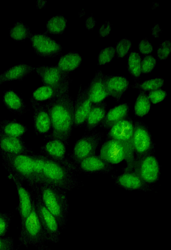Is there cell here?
I'll return each instance as SVG.
<instances>
[{"mask_svg":"<svg viewBox=\"0 0 171 250\" xmlns=\"http://www.w3.org/2000/svg\"><path fill=\"white\" fill-rule=\"evenodd\" d=\"M0 250H18L11 237H0Z\"/></svg>","mask_w":171,"mask_h":250,"instance_id":"42","label":"cell"},{"mask_svg":"<svg viewBox=\"0 0 171 250\" xmlns=\"http://www.w3.org/2000/svg\"><path fill=\"white\" fill-rule=\"evenodd\" d=\"M96 21L92 16H88L85 20V26L88 29H92L95 25Z\"/></svg>","mask_w":171,"mask_h":250,"instance_id":"45","label":"cell"},{"mask_svg":"<svg viewBox=\"0 0 171 250\" xmlns=\"http://www.w3.org/2000/svg\"><path fill=\"white\" fill-rule=\"evenodd\" d=\"M93 105L89 97L86 86L80 87L74 104V127L84 126Z\"/></svg>","mask_w":171,"mask_h":250,"instance_id":"16","label":"cell"},{"mask_svg":"<svg viewBox=\"0 0 171 250\" xmlns=\"http://www.w3.org/2000/svg\"><path fill=\"white\" fill-rule=\"evenodd\" d=\"M46 237L36 211L35 203L32 211L22 225H20L19 243L27 248L31 245L38 250H45Z\"/></svg>","mask_w":171,"mask_h":250,"instance_id":"5","label":"cell"},{"mask_svg":"<svg viewBox=\"0 0 171 250\" xmlns=\"http://www.w3.org/2000/svg\"><path fill=\"white\" fill-rule=\"evenodd\" d=\"M139 50L143 55H147L151 53L153 50V47L147 38L143 39L139 42Z\"/></svg>","mask_w":171,"mask_h":250,"instance_id":"43","label":"cell"},{"mask_svg":"<svg viewBox=\"0 0 171 250\" xmlns=\"http://www.w3.org/2000/svg\"><path fill=\"white\" fill-rule=\"evenodd\" d=\"M8 177L12 180L17 188L19 203L18 210L20 217V225L30 214L35 202V197L32 191H30L24 185L23 183L12 176Z\"/></svg>","mask_w":171,"mask_h":250,"instance_id":"15","label":"cell"},{"mask_svg":"<svg viewBox=\"0 0 171 250\" xmlns=\"http://www.w3.org/2000/svg\"><path fill=\"white\" fill-rule=\"evenodd\" d=\"M103 83L108 95L116 101L119 100L129 87L127 78L120 75L103 74Z\"/></svg>","mask_w":171,"mask_h":250,"instance_id":"19","label":"cell"},{"mask_svg":"<svg viewBox=\"0 0 171 250\" xmlns=\"http://www.w3.org/2000/svg\"><path fill=\"white\" fill-rule=\"evenodd\" d=\"M44 85L63 88L69 87V74L62 71L57 65H38L33 67Z\"/></svg>","mask_w":171,"mask_h":250,"instance_id":"11","label":"cell"},{"mask_svg":"<svg viewBox=\"0 0 171 250\" xmlns=\"http://www.w3.org/2000/svg\"><path fill=\"white\" fill-rule=\"evenodd\" d=\"M103 76L101 71L97 70L95 77L86 86L89 97L93 104L104 102L109 96L104 86Z\"/></svg>","mask_w":171,"mask_h":250,"instance_id":"22","label":"cell"},{"mask_svg":"<svg viewBox=\"0 0 171 250\" xmlns=\"http://www.w3.org/2000/svg\"><path fill=\"white\" fill-rule=\"evenodd\" d=\"M130 104H120L106 112L105 115L99 125L100 127L109 130L111 127L121 120L129 116Z\"/></svg>","mask_w":171,"mask_h":250,"instance_id":"24","label":"cell"},{"mask_svg":"<svg viewBox=\"0 0 171 250\" xmlns=\"http://www.w3.org/2000/svg\"><path fill=\"white\" fill-rule=\"evenodd\" d=\"M67 26V20L62 15L51 18L46 23V30L51 34H60Z\"/></svg>","mask_w":171,"mask_h":250,"instance_id":"32","label":"cell"},{"mask_svg":"<svg viewBox=\"0 0 171 250\" xmlns=\"http://www.w3.org/2000/svg\"><path fill=\"white\" fill-rule=\"evenodd\" d=\"M2 100L6 108L13 113L22 115L27 111L23 100L12 89L4 91Z\"/></svg>","mask_w":171,"mask_h":250,"instance_id":"25","label":"cell"},{"mask_svg":"<svg viewBox=\"0 0 171 250\" xmlns=\"http://www.w3.org/2000/svg\"><path fill=\"white\" fill-rule=\"evenodd\" d=\"M133 123L129 116L121 120L111 127L107 133V139L117 140L123 146L126 151L127 166L124 171L132 170L134 160L133 146Z\"/></svg>","mask_w":171,"mask_h":250,"instance_id":"6","label":"cell"},{"mask_svg":"<svg viewBox=\"0 0 171 250\" xmlns=\"http://www.w3.org/2000/svg\"><path fill=\"white\" fill-rule=\"evenodd\" d=\"M162 32V29L159 26L158 23H156L152 29V34L154 38H158L159 36V34Z\"/></svg>","mask_w":171,"mask_h":250,"instance_id":"46","label":"cell"},{"mask_svg":"<svg viewBox=\"0 0 171 250\" xmlns=\"http://www.w3.org/2000/svg\"><path fill=\"white\" fill-rule=\"evenodd\" d=\"M156 61L152 56H146L141 61V74H146L151 72L155 66Z\"/></svg>","mask_w":171,"mask_h":250,"instance_id":"39","label":"cell"},{"mask_svg":"<svg viewBox=\"0 0 171 250\" xmlns=\"http://www.w3.org/2000/svg\"><path fill=\"white\" fill-rule=\"evenodd\" d=\"M163 79L162 78H156L139 83H135L133 87L145 92L146 91H151L159 89L163 85Z\"/></svg>","mask_w":171,"mask_h":250,"instance_id":"34","label":"cell"},{"mask_svg":"<svg viewBox=\"0 0 171 250\" xmlns=\"http://www.w3.org/2000/svg\"><path fill=\"white\" fill-rule=\"evenodd\" d=\"M32 68L31 65L22 62L11 66L0 74V84L14 80L22 81L32 72Z\"/></svg>","mask_w":171,"mask_h":250,"instance_id":"26","label":"cell"},{"mask_svg":"<svg viewBox=\"0 0 171 250\" xmlns=\"http://www.w3.org/2000/svg\"><path fill=\"white\" fill-rule=\"evenodd\" d=\"M69 89L60 91L45 107L51 120L50 133L44 137L47 141L58 139L68 145L74 128L75 101L70 96Z\"/></svg>","mask_w":171,"mask_h":250,"instance_id":"1","label":"cell"},{"mask_svg":"<svg viewBox=\"0 0 171 250\" xmlns=\"http://www.w3.org/2000/svg\"><path fill=\"white\" fill-rule=\"evenodd\" d=\"M106 106L107 103L105 101L93 105L84 126L87 131H93L99 125L106 112Z\"/></svg>","mask_w":171,"mask_h":250,"instance_id":"27","label":"cell"},{"mask_svg":"<svg viewBox=\"0 0 171 250\" xmlns=\"http://www.w3.org/2000/svg\"><path fill=\"white\" fill-rule=\"evenodd\" d=\"M171 51L170 41L163 42L157 48V58L160 60L166 59L170 55Z\"/></svg>","mask_w":171,"mask_h":250,"instance_id":"40","label":"cell"},{"mask_svg":"<svg viewBox=\"0 0 171 250\" xmlns=\"http://www.w3.org/2000/svg\"><path fill=\"white\" fill-rule=\"evenodd\" d=\"M0 152L9 154H35L21 137L7 136L0 133Z\"/></svg>","mask_w":171,"mask_h":250,"instance_id":"18","label":"cell"},{"mask_svg":"<svg viewBox=\"0 0 171 250\" xmlns=\"http://www.w3.org/2000/svg\"><path fill=\"white\" fill-rule=\"evenodd\" d=\"M34 197L37 215L44 229L47 241L57 243L60 239V231L58 224L40 200L35 195Z\"/></svg>","mask_w":171,"mask_h":250,"instance_id":"10","label":"cell"},{"mask_svg":"<svg viewBox=\"0 0 171 250\" xmlns=\"http://www.w3.org/2000/svg\"><path fill=\"white\" fill-rule=\"evenodd\" d=\"M75 172L70 160L62 162L46 158L40 184L49 185L67 192L81 186Z\"/></svg>","mask_w":171,"mask_h":250,"instance_id":"2","label":"cell"},{"mask_svg":"<svg viewBox=\"0 0 171 250\" xmlns=\"http://www.w3.org/2000/svg\"><path fill=\"white\" fill-rule=\"evenodd\" d=\"M46 160V158L40 154L34 155V175L36 186L40 183Z\"/></svg>","mask_w":171,"mask_h":250,"instance_id":"35","label":"cell"},{"mask_svg":"<svg viewBox=\"0 0 171 250\" xmlns=\"http://www.w3.org/2000/svg\"><path fill=\"white\" fill-rule=\"evenodd\" d=\"M66 89H69V87L59 88L44 85L38 87L34 91L30 99L33 108L45 107L60 91Z\"/></svg>","mask_w":171,"mask_h":250,"instance_id":"21","label":"cell"},{"mask_svg":"<svg viewBox=\"0 0 171 250\" xmlns=\"http://www.w3.org/2000/svg\"><path fill=\"white\" fill-rule=\"evenodd\" d=\"M27 127L17 120L0 121V133L10 136L21 137L27 131Z\"/></svg>","mask_w":171,"mask_h":250,"instance_id":"29","label":"cell"},{"mask_svg":"<svg viewBox=\"0 0 171 250\" xmlns=\"http://www.w3.org/2000/svg\"><path fill=\"white\" fill-rule=\"evenodd\" d=\"M115 55L114 46L105 47L101 50L97 56L98 64L103 65L111 62Z\"/></svg>","mask_w":171,"mask_h":250,"instance_id":"36","label":"cell"},{"mask_svg":"<svg viewBox=\"0 0 171 250\" xmlns=\"http://www.w3.org/2000/svg\"><path fill=\"white\" fill-rule=\"evenodd\" d=\"M75 170L86 173L109 174L114 170L113 166L96 154L89 156L78 162L74 163Z\"/></svg>","mask_w":171,"mask_h":250,"instance_id":"14","label":"cell"},{"mask_svg":"<svg viewBox=\"0 0 171 250\" xmlns=\"http://www.w3.org/2000/svg\"><path fill=\"white\" fill-rule=\"evenodd\" d=\"M103 133L93 131L84 134L74 145L72 153L68 158L76 163L94 154H96V148L100 144Z\"/></svg>","mask_w":171,"mask_h":250,"instance_id":"7","label":"cell"},{"mask_svg":"<svg viewBox=\"0 0 171 250\" xmlns=\"http://www.w3.org/2000/svg\"><path fill=\"white\" fill-rule=\"evenodd\" d=\"M9 33L16 41H24L31 35L28 25L21 21H16L10 28Z\"/></svg>","mask_w":171,"mask_h":250,"instance_id":"31","label":"cell"},{"mask_svg":"<svg viewBox=\"0 0 171 250\" xmlns=\"http://www.w3.org/2000/svg\"><path fill=\"white\" fill-rule=\"evenodd\" d=\"M112 29V26L109 21L103 23L99 27L98 32L100 36H107Z\"/></svg>","mask_w":171,"mask_h":250,"instance_id":"44","label":"cell"},{"mask_svg":"<svg viewBox=\"0 0 171 250\" xmlns=\"http://www.w3.org/2000/svg\"><path fill=\"white\" fill-rule=\"evenodd\" d=\"M132 170L149 185L158 181L160 177L159 162L153 154L135 158Z\"/></svg>","mask_w":171,"mask_h":250,"instance_id":"8","label":"cell"},{"mask_svg":"<svg viewBox=\"0 0 171 250\" xmlns=\"http://www.w3.org/2000/svg\"><path fill=\"white\" fill-rule=\"evenodd\" d=\"M117 186L129 191H151L153 190L151 185L145 183L134 171H124L119 175H111Z\"/></svg>","mask_w":171,"mask_h":250,"instance_id":"13","label":"cell"},{"mask_svg":"<svg viewBox=\"0 0 171 250\" xmlns=\"http://www.w3.org/2000/svg\"><path fill=\"white\" fill-rule=\"evenodd\" d=\"M141 58L138 53L132 52L130 53L128 59V70L134 80H137L141 75Z\"/></svg>","mask_w":171,"mask_h":250,"instance_id":"33","label":"cell"},{"mask_svg":"<svg viewBox=\"0 0 171 250\" xmlns=\"http://www.w3.org/2000/svg\"><path fill=\"white\" fill-rule=\"evenodd\" d=\"M82 58L76 51H71L60 57L57 66L64 73L70 74L80 65Z\"/></svg>","mask_w":171,"mask_h":250,"instance_id":"28","label":"cell"},{"mask_svg":"<svg viewBox=\"0 0 171 250\" xmlns=\"http://www.w3.org/2000/svg\"><path fill=\"white\" fill-rule=\"evenodd\" d=\"M12 215L10 212H0V237H3L9 229Z\"/></svg>","mask_w":171,"mask_h":250,"instance_id":"38","label":"cell"},{"mask_svg":"<svg viewBox=\"0 0 171 250\" xmlns=\"http://www.w3.org/2000/svg\"><path fill=\"white\" fill-rule=\"evenodd\" d=\"M151 103L156 104L163 101L167 96V92L162 89H158L151 91L147 95Z\"/></svg>","mask_w":171,"mask_h":250,"instance_id":"41","label":"cell"},{"mask_svg":"<svg viewBox=\"0 0 171 250\" xmlns=\"http://www.w3.org/2000/svg\"><path fill=\"white\" fill-rule=\"evenodd\" d=\"M132 43L128 39H123L116 44L115 54L118 58H123L129 52Z\"/></svg>","mask_w":171,"mask_h":250,"instance_id":"37","label":"cell"},{"mask_svg":"<svg viewBox=\"0 0 171 250\" xmlns=\"http://www.w3.org/2000/svg\"><path fill=\"white\" fill-rule=\"evenodd\" d=\"M31 189L34 194L55 217L60 229H64L69 210L67 192L45 184L38 185Z\"/></svg>","mask_w":171,"mask_h":250,"instance_id":"3","label":"cell"},{"mask_svg":"<svg viewBox=\"0 0 171 250\" xmlns=\"http://www.w3.org/2000/svg\"><path fill=\"white\" fill-rule=\"evenodd\" d=\"M67 145L58 139H50L41 147L40 154L47 159L68 162L70 160L66 157Z\"/></svg>","mask_w":171,"mask_h":250,"instance_id":"20","label":"cell"},{"mask_svg":"<svg viewBox=\"0 0 171 250\" xmlns=\"http://www.w3.org/2000/svg\"><path fill=\"white\" fill-rule=\"evenodd\" d=\"M99 155L112 165L119 164L125 160L126 151L120 142L114 139H107L101 146Z\"/></svg>","mask_w":171,"mask_h":250,"instance_id":"17","label":"cell"},{"mask_svg":"<svg viewBox=\"0 0 171 250\" xmlns=\"http://www.w3.org/2000/svg\"><path fill=\"white\" fill-rule=\"evenodd\" d=\"M133 146L134 158L153 154L155 146L151 132L147 125L141 121L133 124Z\"/></svg>","mask_w":171,"mask_h":250,"instance_id":"9","label":"cell"},{"mask_svg":"<svg viewBox=\"0 0 171 250\" xmlns=\"http://www.w3.org/2000/svg\"><path fill=\"white\" fill-rule=\"evenodd\" d=\"M152 108V104L146 93L139 90L134 104V113L136 116L142 118L148 114Z\"/></svg>","mask_w":171,"mask_h":250,"instance_id":"30","label":"cell"},{"mask_svg":"<svg viewBox=\"0 0 171 250\" xmlns=\"http://www.w3.org/2000/svg\"><path fill=\"white\" fill-rule=\"evenodd\" d=\"M34 154H9L0 152L2 164L9 175L13 176L23 183H26L31 188L36 186L34 175Z\"/></svg>","mask_w":171,"mask_h":250,"instance_id":"4","label":"cell"},{"mask_svg":"<svg viewBox=\"0 0 171 250\" xmlns=\"http://www.w3.org/2000/svg\"><path fill=\"white\" fill-rule=\"evenodd\" d=\"M29 38L34 51L38 56L53 57L59 55L62 51L61 45L46 33L31 34Z\"/></svg>","mask_w":171,"mask_h":250,"instance_id":"12","label":"cell"},{"mask_svg":"<svg viewBox=\"0 0 171 250\" xmlns=\"http://www.w3.org/2000/svg\"><path fill=\"white\" fill-rule=\"evenodd\" d=\"M33 124L35 133L37 135L44 137L48 135L52 128L50 114L45 107L34 108Z\"/></svg>","mask_w":171,"mask_h":250,"instance_id":"23","label":"cell"}]
</instances>
